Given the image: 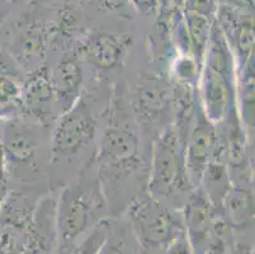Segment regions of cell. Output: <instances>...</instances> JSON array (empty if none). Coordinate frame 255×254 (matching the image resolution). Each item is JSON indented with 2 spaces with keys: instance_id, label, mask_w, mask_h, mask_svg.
Masks as SVG:
<instances>
[{
  "instance_id": "6da1fadb",
  "label": "cell",
  "mask_w": 255,
  "mask_h": 254,
  "mask_svg": "<svg viewBox=\"0 0 255 254\" xmlns=\"http://www.w3.org/2000/svg\"><path fill=\"white\" fill-rule=\"evenodd\" d=\"M104 117L93 160L110 210L124 202L127 209L146 191L149 158L143 153L140 126L124 84L113 92Z\"/></svg>"
},
{
  "instance_id": "7a4b0ae2",
  "label": "cell",
  "mask_w": 255,
  "mask_h": 254,
  "mask_svg": "<svg viewBox=\"0 0 255 254\" xmlns=\"http://www.w3.org/2000/svg\"><path fill=\"white\" fill-rule=\"evenodd\" d=\"M93 158L56 196L57 244L68 254L89 230L107 219L110 209Z\"/></svg>"
},
{
  "instance_id": "3957f363",
  "label": "cell",
  "mask_w": 255,
  "mask_h": 254,
  "mask_svg": "<svg viewBox=\"0 0 255 254\" xmlns=\"http://www.w3.org/2000/svg\"><path fill=\"white\" fill-rule=\"evenodd\" d=\"M197 92L203 113L215 125L225 121L236 104L235 56L215 20Z\"/></svg>"
},
{
  "instance_id": "277c9868",
  "label": "cell",
  "mask_w": 255,
  "mask_h": 254,
  "mask_svg": "<svg viewBox=\"0 0 255 254\" xmlns=\"http://www.w3.org/2000/svg\"><path fill=\"white\" fill-rule=\"evenodd\" d=\"M193 188L185 167L184 145L170 125L155 137L150 148L146 192L170 206L179 199L185 201Z\"/></svg>"
},
{
  "instance_id": "5b68a950",
  "label": "cell",
  "mask_w": 255,
  "mask_h": 254,
  "mask_svg": "<svg viewBox=\"0 0 255 254\" xmlns=\"http://www.w3.org/2000/svg\"><path fill=\"white\" fill-rule=\"evenodd\" d=\"M51 129L19 117L9 120L3 131L1 150L8 169L33 183L50 172Z\"/></svg>"
},
{
  "instance_id": "8992f818",
  "label": "cell",
  "mask_w": 255,
  "mask_h": 254,
  "mask_svg": "<svg viewBox=\"0 0 255 254\" xmlns=\"http://www.w3.org/2000/svg\"><path fill=\"white\" fill-rule=\"evenodd\" d=\"M99 134V120L83 93L82 98L68 111L59 115L51 130L50 169L73 164L94 146Z\"/></svg>"
},
{
  "instance_id": "52a82bcc",
  "label": "cell",
  "mask_w": 255,
  "mask_h": 254,
  "mask_svg": "<svg viewBox=\"0 0 255 254\" xmlns=\"http://www.w3.org/2000/svg\"><path fill=\"white\" fill-rule=\"evenodd\" d=\"M127 223L143 251H164L182 232V211L149 193L138 195L127 207Z\"/></svg>"
},
{
  "instance_id": "ba28073f",
  "label": "cell",
  "mask_w": 255,
  "mask_h": 254,
  "mask_svg": "<svg viewBox=\"0 0 255 254\" xmlns=\"http://www.w3.org/2000/svg\"><path fill=\"white\" fill-rule=\"evenodd\" d=\"M173 87L168 74L146 71L136 84L135 98L131 102L141 135L154 141L155 137L171 125Z\"/></svg>"
},
{
  "instance_id": "9c48e42d",
  "label": "cell",
  "mask_w": 255,
  "mask_h": 254,
  "mask_svg": "<svg viewBox=\"0 0 255 254\" xmlns=\"http://www.w3.org/2000/svg\"><path fill=\"white\" fill-rule=\"evenodd\" d=\"M53 20L37 17L34 11L24 14L8 33L6 48L9 57L25 73L47 65L53 48Z\"/></svg>"
},
{
  "instance_id": "30bf717a",
  "label": "cell",
  "mask_w": 255,
  "mask_h": 254,
  "mask_svg": "<svg viewBox=\"0 0 255 254\" xmlns=\"http://www.w3.org/2000/svg\"><path fill=\"white\" fill-rule=\"evenodd\" d=\"M133 45L129 33L92 31L83 33L75 43L83 64L99 74H112L124 66Z\"/></svg>"
},
{
  "instance_id": "8fae6325",
  "label": "cell",
  "mask_w": 255,
  "mask_h": 254,
  "mask_svg": "<svg viewBox=\"0 0 255 254\" xmlns=\"http://www.w3.org/2000/svg\"><path fill=\"white\" fill-rule=\"evenodd\" d=\"M22 117L52 130L59 117L48 65L27 73L20 88Z\"/></svg>"
},
{
  "instance_id": "7c38bea8",
  "label": "cell",
  "mask_w": 255,
  "mask_h": 254,
  "mask_svg": "<svg viewBox=\"0 0 255 254\" xmlns=\"http://www.w3.org/2000/svg\"><path fill=\"white\" fill-rule=\"evenodd\" d=\"M217 126L211 122L198 104L193 123L184 144L187 173L194 187L199 185L202 174L210 164L216 149Z\"/></svg>"
},
{
  "instance_id": "4fadbf2b",
  "label": "cell",
  "mask_w": 255,
  "mask_h": 254,
  "mask_svg": "<svg viewBox=\"0 0 255 254\" xmlns=\"http://www.w3.org/2000/svg\"><path fill=\"white\" fill-rule=\"evenodd\" d=\"M50 79L59 115L68 111L84 93V67L75 46L66 48L50 67Z\"/></svg>"
},
{
  "instance_id": "5bb4252c",
  "label": "cell",
  "mask_w": 255,
  "mask_h": 254,
  "mask_svg": "<svg viewBox=\"0 0 255 254\" xmlns=\"http://www.w3.org/2000/svg\"><path fill=\"white\" fill-rule=\"evenodd\" d=\"M183 227L193 254H205L212 233L215 206L201 187H194L182 209Z\"/></svg>"
},
{
  "instance_id": "9a60e30c",
  "label": "cell",
  "mask_w": 255,
  "mask_h": 254,
  "mask_svg": "<svg viewBox=\"0 0 255 254\" xmlns=\"http://www.w3.org/2000/svg\"><path fill=\"white\" fill-rule=\"evenodd\" d=\"M56 246V196L48 192L41 196L34 206L23 254H53Z\"/></svg>"
},
{
  "instance_id": "2e32d148",
  "label": "cell",
  "mask_w": 255,
  "mask_h": 254,
  "mask_svg": "<svg viewBox=\"0 0 255 254\" xmlns=\"http://www.w3.org/2000/svg\"><path fill=\"white\" fill-rule=\"evenodd\" d=\"M222 209L234 232L254 227V185H233Z\"/></svg>"
},
{
  "instance_id": "e0dca14e",
  "label": "cell",
  "mask_w": 255,
  "mask_h": 254,
  "mask_svg": "<svg viewBox=\"0 0 255 254\" xmlns=\"http://www.w3.org/2000/svg\"><path fill=\"white\" fill-rule=\"evenodd\" d=\"M99 254H142L141 247L127 221L108 219V230Z\"/></svg>"
},
{
  "instance_id": "ac0fdd59",
  "label": "cell",
  "mask_w": 255,
  "mask_h": 254,
  "mask_svg": "<svg viewBox=\"0 0 255 254\" xmlns=\"http://www.w3.org/2000/svg\"><path fill=\"white\" fill-rule=\"evenodd\" d=\"M20 88L22 81L14 67L0 70V118L9 121L22 115Z\"/></svg>"
},
{
  "instance_id": "d6986e66",
  "label": "cell",
  "mask_w": 255,
  "mask_h": 254,
  "mask_svg": "<svg viewBox=\"0 0 255 254\" xmlns=\"http://www.w3.org/2000/svg\"><path fill=\"white\" fill-rule=\"evenodd\" d=\"M182 11L185 25H187L188 37H189L191 53L197 61L202 64L208 43H210L213 20L208 19L203 15H199V14L192 13V11Z\"/></svg>"
},
{
  "instance_id": "ffe728a7",
  "label": "cell",
  "mask_w": 255,
  "mask_h": 254,
  "mask_svg": "<svg viewBox=\"0 0 255 254\" xmlns=\"http://www.w3.org/2000/svg\"><path fill=\"white\" fill-rule=\"evenodd\" d=\"M202 64L192 55H175L169 61V78L173 83L198 88Z\"/></svg>"
},
{
  "instance_id": "44dd1931",
  "label": "cell",
  "mask_w": 255,
  "mask_h": 254,
  "mask_svg": "<svg viewBox=\"0 0 255 254\" xmlns=\"http://www.w3.org/2000/svg\"><path fill=\"white\" fill-rule=\"evenodd\" d=\"M108 230V219L96 225L73 247L69 254H99Z\"/></svg>"
},
{
  "instance_id": "7402d4cb",
  "label": "cell",
  "mask_w": 255,
  "mask_h": 254,
  "mask_svg": "<svg viewBox=\"0 0 255 254\" xmlns=\"http://www.w3.org/2000/svg\"><path fill=\"white\" fill-rule=\"evenodd\" d=\"M221 0H184L182 10L199 14L211 20H215Z\"/></svg>"
},
{
  "instance_id": "603a6c76",
  "label": "cell",
  "mask_w": 255,
  "mask_h": 254,
  "mask_svg": "<svg viewBox=\"0 0 255 254\" xmlns=\"http://www.w3.org/2000/svg\"><path fill=\"white\" fill-rule=\"evenodd\" d=\"M133 9L143 17H156L161 0H127Z\"/></svg>"
},
{
  "instance_id": "cb8c5ba5",
  "label": "cell",
  "mask_w": 255,
  "mask_h": 254,
  "mask_svg": "<svg viewBox=\"0 0 255 254\" xmlns=\"http://www.w3.org/2000/svg\"><path fill=\"white\" fill-rule=\"evenodd\" d=\"M163 254H193V251H192V247L188 242L185 233L182 232L174 241H171L166 246V248L164 249Z\"/></svg>"
},
{
  "instance_id": "d4e9b609",
  "label": "cell",
  "mask_w": 255,
  "mask_h": 254,
  "mask_svg": "<svg viewBox=\"0 0 255 254\" xmlns=\"http://www.w3.org/2000/svg\"><path fill=\"white\" fill-rule=\"evenodd\" d=\"M8 183H9V169L6 165L5 157L0 146V201H3V199L8 193Z\"/></svg>"
},
{
  "instance_id": "484cf974",
  "label": "cell",
  "mask_w": 255,
  "mask_h": 254,
  "mask_svg": "<svg viewBox=\"0 0 255 254\" xmlns=\"http://www.w3.org/2000/svg\"><path fill=\"white\" fill-rule=\"evenodd\" d=\"M221 4L236 10L254 13V0H221Z\"/></svg>"
},
{
  "instance_id": "4316f807",
  "label": "cell",
  "mask_w": 255,
  "mask_h": 254,
  "mask_svg": "<svg viewBox=\"0 0 255 254\" xmlns=\"http://www.w3.org/2000/svg\"><path fill=\"white\" fill-rule=\"evenodd\" d=\"M25 1L28 0H0V23H3L19 4L25 3Z\"/></svg>"
},
{
  "instance_id": "83f0119b",
  "label": "cell",
  "mask_w": 255,
  "mask_h": 254,
  "mask_svg": "<svg viewBox=\"0 0 255 254\" xmlns=\"http://www.w3.org/2000/svg\"><path fill=\"white\" fill-rule=\"evenodd\" d=\"M170 1H171V4H173V5L178 9H182L183 4H184V0H170Z\"/></svg>"
},
{
  "instance_id": "f1b7e54d",
  "label": "cell",
  "mask_w": 255,
  "mask_h": 254,
  "mask_svg": "<svg viewBox=\"0 0 255 254\" xmlns=\"http://www.w3.org/2000/svg\"><path fill=\"white\" fill-rule=\"evenodd\" d=\"M141 253L142 254H163L164 251H143V249H141Z\"/></svg>"
},
{
  "instance_id": "f546056e",
  "label": "cell",
  "mask_w": 255,
  "mask_h": 254,
  "mask_svg": "<svg viewBox=\"0 0 255 254\" xmlns=\"http://www.w3.org/2000/svg\"><path fill=\"white\" fill-rule=\"evenodd\" d=\"M99 1H104V3H107V1H111V0H99Z\"/></svg>"
}]
</instances>
